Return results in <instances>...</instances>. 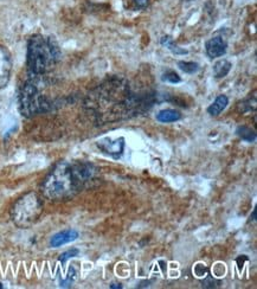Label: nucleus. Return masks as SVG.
<instances>
[{"instance_id": "nucleus-1", "label": "nucleus", "mask_w": 257, "mask_h": 289, "mask_svg": "<svg viewBox=\"0 0 257 289\" xmlns=\"http://www.w3.org/2000/svg\"><path fill=\"white\" fill-rule=\"evenodd\" d=\"M154 103V93H138L126 78L111 76L89 91L83 108L95 125L103 126L141 115Z\"/></svg>"}, {"instance_id": "nucleus-12", "label": "nucleus", "mask_w": 257, "mask_h": 289, "mask_svg": "<svg viewBox=\"0 0 257 289\" xmlns=\"http://www.w3.org/2000/svg\"><path fill=\"white\" fill-rule=\"evenodd\" d=\"M231 67H232V64L227 60L218 61V62L213 66V72H215V76L217 78L225 77V76L229 73V72L231 70Z\"/></svg>"}, {"instance_id": "nucleus-8", "label": "nucleus", "mask_w": 257, "mask_h": 289, "mask_svg": "<svg viewBox=\"0 0 257 289\" xmlns=\"http://www.w3.org/2000/svg\"><path fill=\"white\" fill-rule=\"evenodd\" d=\"M227 48H228L227 42H225L222 37H213V38L209 39L205 44L207 56L211 58H217L225 55Z\"/></svg>"}, {"instance_id": "nucleus-9", "label": "nucleus", "mask_w": 257, "mask_h": 289, "mask_svg": "<svg viewBox=\"0 0 257 289\" xmlns=\"http://www.w3.org/2000/svg\"><path fill=\"white\" fill-rule=\"evenodd\" d=\"M79 231L75 229H67L63 230V231L57 232L56 235H54L50 239V247L51 248H58L62 247V245L68 244V243H71L74 241H76L79 238Z\"/></svg>"}, {"instance_id": "nucleus-22", "label": "nucleus", "mask_w": 257, "mask_h": 289, "mask_svg": "<svg viewBox=\"0 0 257 289\" xmlns=\"http://www.w3.org/2000/svg\"><path fill=\"white\" fill-rule=\"evenodd\" d=\"M4 288V286H2V284H0V289H2Z\"/></svg>"}, {"instance_id": "nucleus-13", "label": "nucleus", "mask_w": 257, "mask_h": 289, "mask_svg": "<svg viewBox=\"0 0 257 289\" xmlns=\"http://www.w3.org/2000/svg\"><path fill=\"white\" fill-rule=\"evenodd\" d=\"M160 44L163 47H165L169 49L170 51H172L174 55H186L187 50H184V49L179 48L178 45L173 42V39L170 36H164L162 39H160Z\"/></svg>"}, {"instance_id": "nucleus-16", "label": "nucleus", "mask_w": 257, "mask_h": 289, "mask_svg": "<svg viewBox=\"0 0 257 289\" xmlns=\"http://www.w3.org/2000/svg\"><path fill=\"white\" fill-rule=\"evenodd\" d=\"M76 275H77V273H76L75 268H74V267H70L69 273H68L67 278L64 280H61V287H64V288L70 287V286L73 285V282L75 281Z\"/></svg>"}, {"instance_id": "nucleus-6", "label": "nucleus", "mask_w": 257, "mask_h": 289, "mask_svg": "<svg viewBox=\"0 0 257 289\" xmlns=\"http://www.w3.org/2000/svg\"><path fill=\"white\" fill-rule=\"evenodd\" d=\"M96 146L104 154L111 156L114 159H119L123 154L125 150V139L123 138H117V139H110V138H104V139L98 140L96 143Z\"/></svg>"}, {"instance_id": "nucleus-3", "label": "nucleus", "mask_w": 257, "mask_h": 289, "mask_svg": "<svg viewBox=\"0 0 257 289\" xmlns=\"http://www.w3.org/2000/svg\"><path fill=\"white\" fill-rule=\"evenodd\" d=\"M62 52L54 37L33 35L27 42L26 66L29 76L44 77L60 62Z\"/></svg>"}, {"instance_id": "nucleus-20", "label": "nucleus", "mask_w": 257, "mask_h": 289, "mask_svg": "<svg viewBox=\"0 0 257 289\" xmlns=\"http://www.w3.org/2000/svg\"><path fill=\"white\" fill-rule=\"evenodd\" d=\"M134 4L140 8H146L148 4H150V0H133Z\"/></svg>"}, {"instance_id": "nucleus-4", "label": "nucleus", "mask_w": 257, "mask_h": 289, "mask_svg": "<svg viewBox=\"0 0 257 289\" xmlns=\"http://www.w3.org/2000/svg\"><path fill=\"white\" fill-rule=\"evenodd\" d=\"M43 77H33L29 76L23 85L20 87L18 102H19V112L25 118L49 112L54 107V103L49 97L42 94L41 84Z\"/></svg>"}, {"instance_id": "nucleus-11", "label": "nucleus", "mask_w": 257, "mask_h": 289, "mask_svg": "<svg viewBox=\"0 0 257 289\" xmlns=\"http://www.w3.org/2000/svg\"><path fill=\"white\" fill-rule=\"evenodd\" d=\"M181 119V114L174 109H164L158 113L157 120L162 124H170V122L179 121Z\"/></svg>"}, {"instance_id": "nucleus-10", "label": "nucleus", "mask_w": 257, "mask_h": 289, "mask_svg": "<svg viewBox=\"0 0 257 289\" xmlns=\"http://www.w3.org/2000/svg\"><path fill=\"white\" fill-rule=\"evenodd\" d=\"M228 103H229V98L225 96V95H219V96L215 100V102H213L211 106L207 108V113H209L211 116L219 115L223 110L227 108Z\"/></svg>"}, {"instance_id": "nucleus-23", "label": "nucleus", "mask_w": 257, "mask_h": 289, "mask_svg": "<svg viewBox=\"0 0 257 289\" xmlns=\"http://www.w3.org/2000/svg\"><path fill=\"white\" fill-rule=\"evenodd\" d=\"M186 1H192V0H186Z\"/></svg>"}, {"instance_id": "nucleus-15", "label": "nucleus", "mask_w": 257, "mask_h": 289, "mask_svg": "<svg viewBox=\"0 0 257 289\" xmlns=\"http://www.w3.org/2000/svg\"><path fill=\"white\" fill-rule=\"evenodd\" d=\"M178 67L179 69L186 73H194L199 69V64L196 62H187V61H179Z\"/></svg>"}, {"instance_id": "nucleus-2", "label": "nucleus", "mask_w": 257, "mask_h": 289, "mask_svg": "<svg viewBox=\"0 0 257 289\" xmlns=\"http://www.w3.org/2000/svg\"><path fill=\"white\" fill-rule=\"evenodd\" d=\"M74 161H60L42 183V193L52 202H64L83 191Z\"/></svg>"}, {"instance_id": "nucleus-5", "label": "nucleus", "mask_w": 257, "mask_h": 289, "mask_svg": "<svg viewBox=\"0 0 257 289\" xmlns=\"http://www.w3.org/2000/svg\"><path fill=\"white\" fill-rule=\"evenodd\" d=\"M44 210L41 196L37 192H27L23 195L13 207L11 208L10 216L15 226L20 229H29L37 223Z\"/></svg>"}, {"instance_id": "nucleus-21", "label": "nucleus", "mask_w": 257, "mask_h": 289, "mask_svg": "<svg viewBox=\"0 0 257 289\" xmlns=\"http://www.w3.org/2000/svg\"><path fill=\"white\" fill-rule=\"evenodd\" d=\"M122 286L120 284H113L110 285V289H121Z\"/></svg>"}, {"instance_id": "nucleus-17", "label": "nucleus", "mask_w": 257, "mask_h": 289, "mask_svg": "<svg viewBox=\"0 0 257 289\" xmlns=\"http://www.w3.org/2000/svg\"><path fill=\"white\" fill-rule=\"evenodd\" d=\"M240 108H241V112H243V113L252 112V109L255 110L256 109V96L255 95L253 96V100H252V97H250V98H248L247 101H244V102L241 103Z\"/></svg>"}, {"instance_id": "nucleus-19", "label": "nucleus", "mask_w": 257, "mask_h": 289, "mask_svg": "<svg viewBox=\"0 0 257 289\" xmlns=\"http://www.w3.org/2000/svg\"><path fill=\"white\" fill-rule=\"evenodd\" d=\"M79 249H76V248H73V249H69V250L66 251V253H63L60 256V262L62 263V266H64L68 261L70 260V258H73V257H75L79 255Z\"/></svg>"}, {"instance_id": "nucleus-18", "label": "nucleus", "mask_w": 257, "mask_h": 289, "mask_svg": "<svg viewBox=\"0 0 257 289\" xmlns=\"http://www.w3.org/2000/svg\"><path fill=\"white\" fill-rule=\"evenodd\" d=\"M163 81L170 83H179L181 82V78L180 76H179L175 72H173V70H167V72L163 75Z\"/></svg>"}, {"instance_id": "nucleus-14", "label": "nucleus", "mask_w": 257, "mask_h": 289, "mask_svg": "<svg viewBox=\"0 0 257 289\" xmlns=\"http://www.w3.org/2000/svg\"><path fill=\"white\" fill-rule=\"evenodd\" d=\"M236 134L241 138V139L246 140L248 143H254V141L256 140L255 131H253V129L248 127V126H240V127L236 129Z\"/></svg>"}, {"instance_id": "nucleus-7", "label": "nucleus", "mask_w": 257, "mask_h": 289, "mask_svg": "<svg viewBox=\"0 0 257 289\" xmlns=\"http://www.w3.org/2000/svg\"><path fill=\"white\" fill-rule=\"evenodd\" d=\"M12 72V57L10 51L0 44V89L8 84Z\"/></svg>"}]
</instances>
